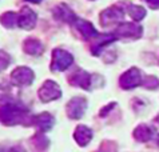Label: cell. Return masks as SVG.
I'll return each mask as SVG.
<instances>
[{"instance_id": "10", "label": "cell", "mask_w": 159, "mask_h": 152, "mask_svg": "<svg viewBox=\"0 0 159 152\" xmlns=\"http://www.w3.org/2000/svg\"><path fill=\"white\" fill-rule=\"evenodd\" d=\"M12 78H14V80H16V82L19 83H30L31 80L34 79V74L32 71L25 68V67H19V68H16L14 71V74H12Z\"/></svg>"}, {"instance_id": "3", "label": "cell", "mask_w": 159, "mask_h": 152, "mask_svg": "<svg viewBox=\"0 0 159 152\" xmlns=\"http://www.w3.org/2000/svg\"><path fill=\"white\" fill-rule=\"evenodd\" d=\"M123 19V11L119 7H110L100 13V24L103 27H110Z\"/></svg>"}, {"instance_id": "6", "label": "cell", "mask_w": 159, "mask_h": 152, "mask_svg": "<svg viewBox=\"0 0 159 152\" xmlns=\"http://www.w3.org/2000/svg\"><path fill=\"white\" fill-rule=\"evenodd\" d=\"M115 39H116L115 34L98 35V36H96V40L91 43V47H90L92 55H99V53L102 52V50H103L106 46H108L110 43H112Z\"/></svg>"}, {"instance_id": "12", "label": "cell", "mask_w": 159, "mask_h": 152, "mask_svg": "<svg viewBox=\"0 0 159 152\" xmlns=\"http://www.w3.org/2000/svg\"><path fill=\"white\" fill-rule=\"evenodd\" d=\"M0 21H2V24L4 27L12 28V27H15L17 24V15L15 12H6L2 17H0Z\"/></svg>"}, {"instance_id": "7", "label": "cell", "mask_w": 159, "mask_h": 152, "mask_svg": "<svg viewBox=\"0 0 159 152\" xmlns=\"http://www.w3.org/2000/svg\"><path fill=\"white\" fill-rule=\"evenodd\" d=\"M54 16L58 17L59 20L67 21V23H72V21L76 19V16L74 15V12L70 10V8L66 6V4H59L56 8H54Z\"/></svg>"}, {"instance_id": "8", "label": "cell", "mask_w": 159, "mask_h": 152, "mask_svg": "<svg viewBox=\"0 0 159 152\" xmlns=\"http://www.w3.org/2000/svg\"><path fill=\"white\" fill-rule=\"evenodd\" d=\"M23 50L28 53V55L39 56L42 55V52L44 51V46L36 39H27L23 44Z\"/></svg>"}, {"instance_id": "1", "label": "cell", "mask_w": 159, "mask_h": 152, "mask_svg": "<svg viewBox=\"0 0 159 152\" xmlns=\"http://www.w3.org/2000/svg\"><path fill=\"white\" fill-rule=\"evenodd\" d=\"M115 36L120 39L135 40L142 36V27L136 23H122L118 25L115 31Z\"/></svg>"}, {"instance_id": "4", "label": "cell", "mask_w": 159, "mask_h": 152, "mask_svg": "<svg viewBox=\"0 0 159 152\" xmlns=\"http://www.w3.org/2000/svg\"><path fill=\"white\" fill-rule=\"evenodd\" d=\"M36 24V13L31 8L24 7L21 11L17 13V25L23 29H32Z\"/></svg>"}, {"instance_id": "2", "label": "cell", "mask_w": 159, "mask_h": 152, "mask_svg": "<svg viewBox=\"0 0 159 152\" xmlns=\"http://www.w3.org/2000/svg\"><path fill=\"white\" fill-rule=\"evenodd\" d=\"M74 60L72 55L63 50H54L52 52V71H63L71 65Z\"/></svg>"}, {"instance_id": "5", "label": "cell", "mask_w": 159, "mask_h": 152, "mask_svg": "<svg viewBox=\"0 0 159 152\" xmlns=\"http://www.w3.org/2000/svg\"><path fill=\"white\" fill-rule=\"evenodd\" d=\"M72 24H74V28L87 40L91 39V38H96L99 35L98 32H96V29L94 28V25L87 20H82V19H78L76 17V19L72 21Z\"/></svg>"}, {"instance_id": "11", "label": "cell", "mask_w": 159, "mask_h": 152, "mask_svg": "<svg viewBox=\"0 0 159 152\" xmlns=\"http://www.w3.org/2000/svg\"><path fill=\"white\" fill-rule=\"evenodd\" d=\"M127 12H129V15L132 20L135 21H139L142 20L143 17L146 16V10L143 7L140 6H135V4H131V6H129V10H127Z\"/></svg>"}, {"instance_id": "13", "label": "cell", "mask_w": 159, "mask_h": 152, "mask_svg": "<svg viewBox=\"0 0 159 152\" xmlns=\"http://www.w3.org/2000/svg\"><path fill=\"white\" fill-rule=\"evenodd\" d=\"M144 2L151 8H154V10H158L159 8V0H144Z\"/></svg>"}, {"instance_id": "14", "label": "cell", "mask_w": 159, "mask_h": 152, "mask_svg": "<svg viewBox=\"0 0 159 152\" xmlns=\"http://www.w3.org/2000/svg\"><path fill=\"white\" fill-rule=\"evenodd\" d=\"M28 2H32V3H40L42 0H28Z\"/></svg>"}, {"instance_id": "9", "label": "cell", "mask_w": 159, "mask_h": 152, "mask_svg": "<svg viewBox=\"0 0 159 152\" xmlns=\"http://www.w3.org/2000/svg\"><path fill=\"white\" fill-rule=\"evenodd\" d=\"M139 80H140V72L136 68L127 71V72L122 76V84H123V87H126V88L136 86V83H139Z\"/></svg>"}]
</instances>
